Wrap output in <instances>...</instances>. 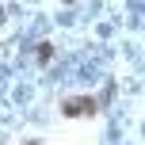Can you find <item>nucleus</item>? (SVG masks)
<instances>
[{
  "instance_id": "nucleus-1",
  "label": "nucleus",
  "mask_w": 145,
  "mask_h": 145,
  "mask_svg": "<svg viewBox=\"0 0 145 145\" xmlns=\"http://www.w3.org/2000/svg\"><path fill=\"white\" fill-rule=\"evenodd\" d=\"M95 103L92 99H65V115H92Z\"/></svg>"
}]
</instances>
